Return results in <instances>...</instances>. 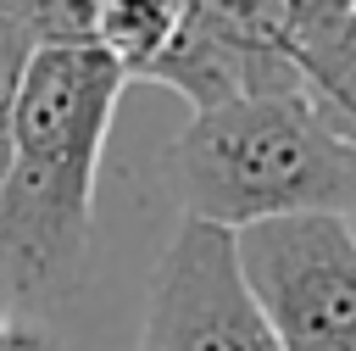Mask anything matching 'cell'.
I'll return each instance as SVG.
<instances>
[{
	"instance_id": "6da1fadb",
	"label": "cell",
	"mask_w": 356,
	"mask_h": 351,
	"mask_svg": "<svg viewBox=\"0 0 356 351\" xmlns=\"http://www.w3.org/2000/svg\"><path fill=\"white\" fill-rule=\"evenodd\" d=\"M128 72L100 45H44L28 67L0 184V301L56 306L83 284L95 173Z\"/></svg>"
},
{
	"instance_id": "7a4b0ae2",
	"label": "cell",
	"mask_w": 356,
	"mask_h": 351,
	"mask_svg": "<svg viewBox=\"0 0 356 351\" xmlns=\"http://www.w3.org/2000/svg\"><path fill=\"white\" fill-rule=\"evenodd\" d=\"M184 217L228 234L278 217L356 212V139L312 95H267L195 111L167 145Z\"/></svg>"
},
{
	"instance_id": "3957f363",
	"label": "cell",
	"mask_w": 356,
	"mask_h": 351,
	"mask_svg": "<svg viewBox=\"0 0 356 351\" xmlns=\"http://www.w3.org/2000/svg\"><path fill=\"white\" fill-rule=\"evenodd\" d=\"M234 240L278 351H356V228L345 217H278Z\"/></svg>"
},
{
	"instance_id": "277c9868",
	"label": "cell",
	"mask_w": 356,
	"mask_h": 351,
	"mask_svg": "<svg viewBox=\"0 0 356 351\" xmlns=\"http://www.w3.org/2000/svg\"><path fill=\"white\" fill-rule=\"evenodd\" d=\"M139 351H278L228 228L195 217L178 223L150 273Z\"/></svg>"
},
{
	"instance_id": "5b68a950",
	"label": "cell",
	"mask_w": 356,
	"mask_h": 351,
	"mask_svg": "<svg viewBox=\"0 0 356 351\" xmlns=\"http://www.w3.org/2000/svg\"><path fill=\"white\" fill-rule=\"evenodd\" d=\"M150 84L178 89L195 111L267 100V95H312L289 45L284 6H217L184 0L172 45L145 72Z\"/></svg>"
},
{
	"instance_id": "8992f818",
	"label": "cell",
	"mask_w": 356,
	"mask_h": 351,
	"mask_svg": "<svg viewBox=\"0 0 356 351\" xmlns=\"http://www.w3.org/2000/svg\"><path fill=\"white\" fill-rule=\"evenodd\" d=\"M284 22H289V45H295L312 100L356 139V6L289 0Z\"/></svg>"
},
{
	"instance_id": "52a82bcc",
	"label": "cell",
	"mask_w": 356,
	"mask_h": 351,
	"mask_svg": "<svg viewBox=\"0 0 356 351\" xmlns=\"http://www.w3.org/2000/svg\"><path fill=\"white\" fill-rule=\"evenodd\" d=\"M184 6L172 0H100L95 6V45L128 72L145 78L156 67V56L172 45Z\"/></svg>"
},
{
	"instance_id": "ba28073f",
	"label": "cell",
	"mask_w": 356,
	"mask_h": 351,
	"mask_svg": "<svg viewBox=\"0 0 356 351\" xmlns=\"http://www.w3.org/2000/svg\"><path fill=\"white\" fill-rule=\"evenodd\" d=\"M33 56H39L33 6L6 0L0 6V184L11 173V128H17V100H22V84H28Z\"/></svg>"
}]
</instances>
